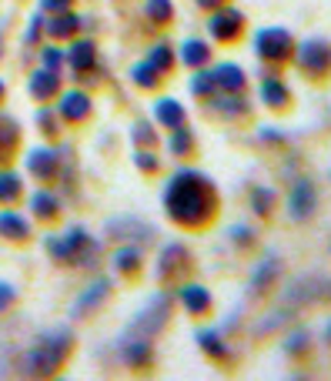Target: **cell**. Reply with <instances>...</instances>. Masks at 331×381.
Instances as JSON below:
<instances>
[{"mask_svg": "<svg viewBox=\"0 0 331 381\" xmlns=\"http://www.w3.org/2000/svg\"><path fill=\"white\" fill-rule=\"evenodd\" d=\"M164 207L168 218L181 228H204L218 211L214 184L198 171H178L164 191Z\"/></svg>", "mask_w": 331, "mask_h": 381, "instance_id": "obj_1", "label": "cell"}, {"mask_svg": "<svg viewBox=\"0 0 331 381\" xmlns=\"http://www.w3.org/2000/svg\"><path fill=\"white\" fill-rule=\"evenodd\" d=\"M67 351H71V331L54 328L51 334H44L24 355V371H30V375H51V371H57L64 365Z\"/></svg>", "mask_w": 331, "mask_h": 381, "instance_id": "obj_2", "label": "cell"}, {"mask_svg": "<svg viewBox=\"0 0 331 381\" xmlns=\"http://www.w3.org/2000/svg\"><path fill=\"white\" fill-rule=\"evenodd\" d=\"M255 51L264 64L271 67H281L295 57V37L284 30V27H264L255 37Z\"/></svg>", "mask_w": 331, "mask_h": 381, "instance_id": "obj_3", "label": "cell"}, {"mask_svg": "<svg viewBox=\"0 0 331 381\" xmlns=\"http://www.w3.org/2000/svg\"><path fill=\"white\" fill-rule=\"evenodd\" d=\"M298 67L305 77H315V80H325L331 77V41L325 37H311L298 47Z\"/></svg>", "mask_w": 331, "mask_h": 381, "instance_id": "obj_4", "label": "cell"}, {"mask_svg": "<svg viewBox=\"0 0 331 381\" xmlns=\"http://www.w3.org/2000/svg\"><path fill=\"white\" fill-rule=\"evenodd\" d=\"M47 244L57 254V261H67V264H91L98 254V241H91L84 228H74L64 241H47Z\"/></svg>", "mask_w": 331, "mask_h": 381, "instance_id": "obj_5", "label": "cell"}, {"mask_svg": "<svg viewBox=\"0 0 331 381\" xmlns=\"http://www.w3.org/2000/svg\"><path fill=\"white\" fill-rule=\"evenodd\" d=\"M207 34L218 44H234L244 34V14L241 10H228V7H218V14L207 21Z\"/></svg>", "mask_w": 331, "mask_h": 381, "instance_id": "obj_6", "label": "cell"}, {"mask_svg": "<svg viewBox=\"0 0 331 381\" xmlns=\"http://www.w3.org/2000/svg\"><path fill=\"white\" fill-rule=\"evenodd\" d=\"M315 207H318V187L308 178H298L295 187H291V194H288V214H291V221H308L315 214Z\"/></svg>", "mask_w": 331, "mask_h": 381, "instance_id": "obj_7", "label": "cell"}, {"mask_svg": "<svg viewBox=\"0 0 331 381\" xmlns=\"http://www.w3.org/2000/svg\"><path fill=\"white\" fill-rule=\"evenodd\" d=\"M261 104L268 107V111H288V104H291V91H288V84L278 80V77H264L261 80Z\"/></svg>", "mask_w": 331, "mask_h": 381, "instance_id": "obj_8", "label": "cell"}, {"mask_svg": "<svg viewBox=\"0 0 331 381\" xmlns=\"http://www.w3.org/2000/svg\"><path fill=\"white\" fill-rule=\"evenodd\" d=\"M27 171L41 181H51L57 174V154L51 148H37V151L27 154Z\"/></svg>", "mask_w": 331, "mask_h": 381, "instance_id": "obj_9", "label": "cell"}, {"mask_svg": "<svg viewBox=\"0 0 331 381\" xmlns=\"http://www.w3.org/2000/svg\"><path fill=\"white\" fill-rule=\"evenodd\" d=\"M281 275V261L275 254H268V257H261V264L255 268V278H251V291L255 295H264Z\"/></svg>", "mask_w": 331, "mask_h": 381, "instance_id": "obj_10", "label": "cell"}, {"mask_svg": "<svg viewBox=\"0 0 331 381\" xmlns=\"http://www.w3.org/2000/svg\"><path fill=\"white\" fill-rule=\"evenodd\" d=\"M181 305L187 308V314L201 318V314L211 311V295H207V288H201V284H184V288H181Z\"/></svg>", "mask_w": 331, "mask_h": 381, "instance_id": "obj_11", "label": "cell"}, {"mask_svg": "<svg viewBox=\"0 0 331 381\" xmlns=\"http://www.w3.org/2000/svg\"><path fill=\"white\" fill-rule=\"evenodd\" d=\"M60 114H64V121H71V124L87 121V117H91V101H87V94H80V91L64 94V101H60Z\"/></svg>", "mask_w": 331, "mask_h": 381, "instance_id": "obj_12", "label": "cell"}, {"mask_svg": "<svg viewBox=\"0 0 331 381\" xmlns=\"http://www.w3.org/2000/svg\"><path fill=\"white\" fill-rule=\"evenodd\" d=\"M214 80H218V91H225V94H241L244 91V71L238 67V64H221L218 71H211Z\"/></svg>", "mask_w": 331, "mask_h": 381, "instance_id": "obj_13", "label": "cell"}, {"mask_svg": "<svg viewBox=\"0 0 331 381\" xmlns=\"http://www.w3.org/2000/svg\"><path fill=\"white\" fill-rule=\"evenodd\" d=\"M184 257H187V251H184L181 244H171V248H164L161 261H157V278H161V281H171V278H174V271L181 275V268L187 264Z\"/></svg>", "mask_w": 331, "mask_h": 381, "instance_id": "obj_14", "label": "cell"}, {"mask_svg": "<svg viewBox=\"0 0 331 381\" xmlns=\"http://www.w3.org/2000/svg\"><path fill=\"white\" fill-rule=\"evenodd\" d=\"M60 91V77H57V71H37V74L30 77V97H37V101H47V97H54Z\"/></svg>", "mask_w": 331, "mask_h": 381, "instance_id": "obj_15", "label": "cell"}, {"mask_svg": "<svg viewBox=\"0 0 331 381\" xmlns=\"http://www.w3.org/2000/svg\"><path fill=\"white\" fill-rule=\"evenodd\" d=\"M154 117H157V124L174 130V127H184V107L178 101H171V97H161L154 104Z\"/></svg>", "mask_w": 331, "mask_h": 381, "instance_id": "obj_16", "label": "cell"}, {"mask_svg": "<svg viewBox=\"0 0 331 381\" xmlns=\"http://www.w3.org/2000/svg\"><path fill=\"white\" fill-rule=\"evenodd\" d=\"M0 234L10 241H27L30 238V224L14 211H0Z\"/></svg>", "mask_w": 331, "mask_h": 381, "instance_id": "obj_17", "label": "cell"}, {"mask_svg": "<svg viewBox=\"0 0 331 381\" xmlns=\"http://www.w3.org/2000/svg\"><path fill=\"white\" fill-rule=\"evenodd\" d=\"M207 60H211V51H207L204 41H184L181 44V64L201 71V67H207Z\"/></svg>", "mask_w": 331, "mask_h": 381, "instance_id": "obj_18", "label": "cell"}, {"mask_svg": "<svg viewBox=\"0 0 331 381\" xmlns=\"http://www.w3.org/2000/svg\"><path fill=\"white\" fill-rule=\"evenodd\" d=\"M124 361L134 365V368L151 365V345H148V338H130L128 345H124Z\"/></svg>", "mask_w": 331, "mask_h": 381, "instance_id": "obj_19", "label": "cell"}, {"mask_svg": "<svg viewBox=\"0 0 331 381\" xmlns=\"http://www.w3.org/2000/svg\"><path fill=\"white\" fill-rule=\"evenodd\" d=\"M198 345H201L214 361H228V358H231L228 345H225V341H221V334H214V331H201V334H198Z\"/></svg>", "mask_w": 331, "mask_h": 381, "instance_id": "obj_20", "label": "cell"}, {"mask_svg": "<svg viewBox=\"0 0 331 381\" xmlns=\"http://www.w3.org/2000/svg\"><path fill=\"white\" fill-rule=\"evenodd\" d=\"M77 27H80V21H77L74 14H60V17L47 21V34H51L54 41H64V37H74Z\"/></svg>", "mask_w": 331, "mask_h": 381, "instance_id": "obj_21", "label": "cell"}, {"mask_svg": "<svg viewBox=\"0 0 331 381\" xmlns=\"http://www.w3.org/2000/svg\"><path fill=\"white\" fill-rule=\"evenodd\" d=\"M107 291H111V284H107V281H94V284H91L80 298H77V305H74L77 314H87V308L98 305V301H104V298H107Z\"/></svg>", "mask_w": 331, "mask_h": 381, "instance_id": "obj_22", "label": "cell"}, {"mask_svg": "<svg viewBox=\"0 0 331 381\" xmlns=\"http://www.w3.org/2000/svg\"><path fill=\"white\" fill-rule=\"evenodd\" d=\"M311 334L308 331H291V334H284V351L291 358H308V351H311Z\"/></svg>", "mask_w": 331, "mask_h": 381, "instance_id": "obj_23", "label": "cell"}, {"mask_svg": "<svg viewBox=\"0 0 331 381\" xmlns=\"http://www.w3.org/2000/svg\"><path fill=\"white\" fill-rule=\"evenodd\" d=\"M275 204H278V194H275L271 187H255V191H251V207H255V214H261V218H271Z\"/></svg>", "mask_w": 331, "mask_h": 381, "instance_id": "obj_24", "label": "cell"}, {"mask_svg": "<svg viewBox=\"0 0 331 381\" xmlns=\"http://www.w3.org/2000/svg\"><path fill=\"white\" fill-rule=\"evenodd\" d=\"M71 64H74V71H91L94 67V44L91 41H77L71 47Z\"/></svg>", "mask_w": 331, "mask_h": 381, "instance_id": "obj_25", "label": "cell"}, {"mask_svg": "<svg viewBox=\"0 0 331 381\" xmlns=\"http://www.w3.org/2000/svg\"><path fill=\"white\" fill-rule=\"evenodd\" d=\"M21 194H24V181L17 174H0V204L21 201Z\"/></svg>", "mask_w": 331, "mask_h": 381, "instance_id": "obj_26", "label": "cell"}, {"mask_svg": "<svg viewBox=\"0 0 331 381\" xmlns=\"http://www.w3.org/2000/svg\"><path fill=\"white\" fill-rule=\"evenodd\" d=\"M148 64H151L157 74H168V71L174 67V54H171V47H168V44H157V47L148 54Z\"/></svg>", "mask_w": 331, "mask_h": 381, "instance_id": "obj_27", "label": "cell"}, {"mask_svg": "<svg viewBox=\"0 0 331 381\" xmlns=\"http://www.w3.org/2000/svg\"><path fill=\"white\" fill-rule=\"evenodd\" d=\"M191 91H194L201 101H214V94H218V80H214V74L201 71V74L191 80Z\"/></svg>", "mask_w": 331, "mask_h": 381, "instance_id": "obj_28", "label": "cell"}, {"mask_svg": "<svg viewBox=\"0 0 331 381\" xmlns=\"http://www.w3.org/2000/svg\"><path fill=\"white\" fill-rule=\"evenodd\" d=\"M114 264H117V271H121V275H128V271L134 275V271L141 268V251H137L134 244H128V248H121V251H117Z\"/></svg>", "mask_w": 331, "mask_h": 381, "instance_id": "obj_29", "label": "cell"}, {"mask_svg": "<svg viewBox=\"0 0 331 381\" xmlns=\"http://www.w3.org/2000/svg\"><path fill=\"white\" fill-rule=\"evenodd\" d=\"M34 214L54 221V218H57V198L47 194V191H37V194H34Z\"/></svg>", "mask_w": 331, "mask_h": 381, "instance_id": "obj_30", "label": "cell"}, {"mask_svg": "<svg viewBox=\"0 0 331 381\" xmlns=\"http://www.w3.org/2000/svg\"><path fill=\"white\" fill-rule=\"evenodd\" d=\"M14 144H17V127L10 117H0V157H10Z\"/></svg>", "mask_w": 331, "mask_h": 381, "instance_id": "obj_31", "label": "cell"}, {"mask_svg": "<svg viewBox=\"0 0 331 381\" xmlns=\"http://www.w3.org/2000/svg\"><path fill=\"white\" fill-rule=\"evenodd\" d=\"M130 77H134V80H137L141 87H148V91H154V87L161 84V74L154 71L151 64H137V67L130 71Z\"/></svg>", "mask_w": 331, "mask_h": 381, "instance_id": "obj_32", "label": "cell"}, {"mask_svg": "<svg viewBox=\"0 0 331 381\" xmlns=\"http://www.w3.org/2000/svg\"><path fill=\"white\" fill-rule=\"evenodd\" d=\"M148 14L157 24H168L174 17V7H171V0H148Z\"/></svg>", "mask_w": 331, "mask_h": 381, "instance_id": "obj_33", "label": "cell"}, {"mask_svg": "<svg viewBox=\"0 0 331 381\" xmlns=\"http://www.w3.org/2000/svg\"><path fill=\"white\" fill-rule=\"evenodd\" d=\"M191 148H194L191 130H187V127H174V134H171V151L174 154H191Z\"/></svg>", "mask_w": 331, "mask_h": 381, "instance_id": "obj_34", "label": "cell"}, {"mask_svg": "<svg viewBox=\"0 0 331 381\" xmlns=\"http://www.w3.org/2000/svg\"><path fill=\"white\" fill-rule=\"evenodd\" d=\"M231 241H238L241 248H251V244H255V234H251V228H244V224H241V228L231 231Z\"/></svg>", "mask_w": 331, "mask_h": 381, "instance_id": "obj_35", "label": "cell"}, {"mask_svg": "<svg viewBox=\"0 0 331 381\" xmlns=\"http://www.w3.org/2000/svg\"><path fill=\"white\" fill-rule=\"evenodd\" d=\"M137 164H141L144 171H157V157H151L148 151H137Z\"/></svg>", "mask_w": 331, "mask_h": 381, "instance_id": "obj_36", "label": "cell"}, {"mask_svg": "<svg viewBox=\"0 0 331 381\" xmlns=\"http://www.w3.org/2000/svg\"><path fill=\"white\" fill-rule=\"evenodd\" d=\"M10 301H14V288L0 281V311H7V305H10Z\"/></svg>", "mask_w": 331, "mask_h": 381, "instance_id": "obj_37", "label": "cell"}, {"mask_svg": "<svg viewBox=\"0 0 331 381\" xmlns=\"http://www.w3.org/2000/svg\"><path fill=\"white\" fill-rule=\"evenodd\" d=\"M44 64H47L51 71H57V67H60V51H54V47H47V51H44Z\"/></svg>", "mask_w": 331, "mask_h": 381, "instance_id": "obj_38", "label": "cell"}, {"mask_svg": "<svg viewBox=\"0 0 331 381\" xmlns=\"http://www.w3.org/2000/svg\"><path fill=\"white\" fill-rule=\"evenodd\" d=\"M198 7H204V10H218V7H228V0H198Z\"/></svg>", "mask_w": 331, "mask_h": 381, "instance_id": "obj_39", "label": "cell"}, {"mask_svg": "<svg viewBox=\"0 0 331 381\" xmlns=\"http://www.w3.org/2000/svg\"><path fill=\"white\" fill-rule=\"evenodd\" d=\"M67 3H71V0H44V7H47V10H64Z\"/></svg>", "mask_w": 331, "mask_h": 381, "instance_id": "obj_40", "label": "cell"}, {"mask_svg": "<svg viewBox=\"0 0 331 381\" xmlns=\"http://www.w3.org/2000/svg\"><path fill=\"white\" fill-rule=\"evenodd\" d=\"M325 338H328V345H331V321H328V328H325Z\"/></svg>", "mask_w": 331, "mask_h": 381, "instance_id": "obj_41", "label": "cell"}, {"mask_svg": "<svg viewBox=\"0 0 331 381\" xmlns=\"http://www.w3.org/2000/svg\"><path fill=\"white\" fill-rule=\"evenodd\" d=\"M0 97H3V80H0Z\"/></svg>", "mask_w": 331, "mask_h": 381, "instance_id": "obj_42", "label": "cell"}]
</instances>
